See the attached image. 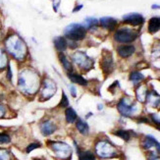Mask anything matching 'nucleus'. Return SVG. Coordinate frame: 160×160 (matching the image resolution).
<instances>
[{
  "label": "nucleus",
  "mask_w": 160,
  "mask_h": 160,
  "mask_svg": "<svg viewBox=\"0 0 160 160\" xmlns=\"http://www.w3.org/2000/svg\"><path fill=\"white\" fill-rule=\"evenodd\" d=\"M117 51L122 58H128L131 55L134 54V52L136 51V48L134 45H122L118 47Z\"/></svg>",
  "instance_id": "13"
},
{
  "label": "nucleus",
  "mask_w": 160,
  "mask_h": 160,
  "mask_svg": "<svg viewBox=\"0 0 160 160\" xmlns=\"http://www.w3.org/2000/svg\"><path fill=\"white\" fill-rule=\"evenodd\" d=\"M96 154L101 158H112L117 154L115 147L107 141H100L95 145Z\"/></svg>",
  "instance_id": "4"
},
{
  "label": "nucleus",
  "mask_w": 160,
  "mask_h": 160,
  "mask_svg": "<svg viewBox=\"0 0 160 160\" xmlns=\"http://www.w3.org/2000/svg\"><path fill=\"white\" fill-rule=\"evenodd\" d=\"M98 20H96L94 18H87L85 20V22H83L82 26L83 28L87 30V29H92V28L93 27H96L97 25H98Z\"/></svg>",
  "instance_id": "24"
},
{
  "label": "nucleus",
  "mask_w": 160,
  "mask_h": 160,
  "mask_svg": "<svg viewBox=\"0 0 160 160\" xmlns=\"http://www.w3.org/2000/svg\"><path fill=\"white\" fill-rule=\"evenodd\" d=\"M50 148L54 151L58 158L61 159H67L72 154V148L66 142H49Z\"/></svg>",
  "instance_id": "5"
},
{
  "label": "nucleus",
  "mask_w": 160,
  "mask_h": 160,
  "mask_svg": "<svg viewBox=\"0 0 160 160\" xmlns=\"http://www.w3.org/2000/svg\"><path fill=\"white\" fill-rule=\"evenodd\" d=\"M18 87L25 93H36L39 88V79L38 74L29 69L23 70L18 77Z\"/></svg>",
  "instance_id": "1"
},
{
  "label": "nucleus",
  "mask_w": 160,
  "mask_h": 160,
  "mask_svg": "<svg viewBox=\"0 0 160 160\" xmlns=\"http://www.w3.org/2000/svg\"><path fill=\"white\" fill-rule=\"evenodd\" d=\"M152 9H160L159 5H152Z\"/></svg>",
  "instance_id": "39"
},
{
  "label": "nucleus",
  "mask_w": 160,
  "mask_h": 160,
  "mask_svg": "<svg viewBox=\"0 0 160 160\" xmlns=\"http://www.w3.org/2000/svg\"><path fill=\"white\" fill-rule=\"evenodd\" d=\"M8 65V58H7L5 51L0 49V70H4Z\"/></svg>",
  "instance_id": "25"
},
{
  "label": "nucleus",
  "mask_w": 160,
  "mask_h": 160,
  "mask_svg": "<svg viewBox=\"0 0 160 160\" xmlns=\"http://www.w3.org/2000/svg\"><path fill=\"white\" fill-rule=\"evenodd\" d=\"M7 79H8L10 82L12 81V72H11V67H10V65L7 66Z\"/></svg>",
  "instance_id": "35"
},
{
  "label": "nucleus",
  "mask_w": 160,
  "mask_h": 160,
  "mask_svg": "<svg viewBox=\"0 0 160 160\" xmlns=\"http://www.w3.org/2000/svg\"><path fill=\"white\" fill-rule=\"evenodd\" d=\"M147 99L152 107H157L160 103V95L157 94L155 92H151L148 93Z\"/></svg>",
  "instance_id": "19"
},
{
  "label": "nucleus",
  "mask_w": 160,
  "mask_h": 160,
  "mask_svg": "<svg viewBox=\"0 0 160 160\" xmlns=\"http://www.w3.org/2000/svg\"><path fill=\"white\" fill-rule=\"evenodd\" d=\"M70 90H71V94H72L73 97H76V96H77V92H76L77 90H76V88H75L74 86H71V87H70Z\"/></svg>",
  "instance_id": "36"
},
{
  "label": "nucleus",
  "mask_w": 160,
  "mask_h": 160,
  "mask_svg": "<svg viewBox=\"0 0 160 160\" xmlns=\"http://www.w3.org/2000/svg\"><path fill=\"white\" fill-rule=\"evenodd\" d=\"M123 20L125 23L132 25V26H140L144 22L143 17L141 14H138V13H131V14H128V15H125L123 17Z\"/></svg>",
  "instance_id": "10"
},
{
  "label": "nucleus",
  "mask_w": 160,
  "mask_h": 160,
  "mask_svg": "<svg viewBox=\"0 0 160 160\" xmlns=\"http://www.w3.org/2000/svg\"><path fill=\"white\" fill-rule=\"evenodd\" d=\"M99 23L101 24V26L103 28H105L107 30L110 31H113L115 28L117 27V21L114 18H111V17H103L100 19Z\"/></svg>",
  "instance_id": "14"
},
{
  "label": "nucleus",
  "mask_w": 160,
  "mask_h": 160,
  "mask_svg": "<svg viewBox=\"0 0 160 160\" xmlns=\"http://www.w3.org/2000/svg\"><path fill=\"white\" fill-rule=\"evenodd\" d=\"M101 67L105 73H109L112 71L113 61H112V57H111V54L106 55V56L103 58V60L101 62Z\"/></svg>",
  "instance_id": "18"
},
{
  "label": "nucleus",
  "mask_w": 160,
  "mask_h": 160,
  "mask_svg": "<svg viewBox=\"0 0 160 160\" xmlns=\"http://www.w3.org/2000/svg\"><path fill=\"white\" fill-rule=\"evenodd\" d=\"M56 83H55L52 80L46 79L43 82V88L41 90V98L42 100H48L49 98L55 94L56 92Z\"/></svg>",
  "instance_id": "8"
},
{
  "label": "nucleus",
  "mask_w": 160,
  "mask_h": 160,
  "mask_svg": "<svg viewBox=\"0 0 160 160\" xmlns=\"http://www.w3.org/2000/svg\"><path fill=\"white\" fill-rule=\"evenodd\" d=\"M68 78L70 79V81L72 82L78 83V85H80V86H87L88 85V81L85 78H82L81 75L69 72L68 73Z\"/></svg>",
  "instance_id": "16"
},
{
  "label": "nucleus",
  "mask_w": 160,
  "mask_h": 160,
  "mask_svg": "<svg viewBox=\"0 0 160 160\" xmlns=\"http://www.w3.org/2000/svg\"><path fill=\"white\" fill-rule=\"evenodd\" d=\"M82 5H80V6H78V7H76L73 12H77V11H79V10L82 9Z\"/></svg>",
  "instance_id": "38"
},
{
  "label": "nucleus",
  "mask_w": 160,
  "mask_h": 160,
  "mask_svg": "<svg viewBox=\"0 0 160 160\" xmlns=\"http://www.w3.org/2000/svg\"><path fill=\"white\" fill-rule=\"evenodd\" d=\"M0 36H1V33H0Z\"/></svg>",
  "instance_id": "42"
},
{
  "label": "nucleus",
  "mask_w": 160,
  "mask_h": 160,
  "mask_svg": "<svg viewBox=\"0 0 160 160\" xmlns=\"http://www.w3.org/2000/svg\"><path fill=\"white\" fill-rule=\"evenodd\" d=\"M148 89L145 86H141L137 89V97H138V100L141 101V102H144L145 99H147V96H148Z\"/></svg>",
  "instance_id": "22"
},
{
  "label": "nucleus",
  "mask_w": 160,
  "mask_h": 160,
  "mask_svg": "<svg viewBox=\"0 0 160 160\" xmlns=\"http://www.w3.org/2000/svg\"><path fill=\"white\" fill-rule=\"evenodd\" d=\"M5 114H6V107L2 105V104H0V119L3 118Z\"/></svg>",
  "instance_id": "34"
},
{
  "label": "nucleus",
  "mask_w": 160,
  "mask_h": 160,
  "mask_svg": "<svg viewBox=\"0 0 160 160\" xmlns=\"http://www.w3.org/2000/svg\"><path fill=\"white\" fill-rule=\"evenodd\" d=\"M73 60L79 67H81L82 70H88L92 66V60L90 59L86 53L82 51H77L73 54Z\"/></svg>",
  "instance_id": "7"
},
{
  "label": "nucleus",
  "mask_w": 160,
  "mask_h": 160,
  "mask_svg": "<svg viewBox=\"0 0 160 160\" xmlns=\"http://www.w3.org/2000/svg\"><path fill=\"white\" fill-rule=\"evenodd\" d=\"M11 142V138L6 133H0V144H6Z\"/></svg>",
  "instance_id": "30"
},
{
  "label": "nucleus",
  "mask_w": 160,
  "mask_h": 160,
  "mask_svg": "<svg viewBox=\"0 0 160 160\" xmlns=\"http://www.w3.org/2000/svg\"><path fill=\"white\" fill-rule=\"evenodd\" d=\"M41 147V144L39 142H32V143H30L29 145L27 147V149H26V152L27 153H30V152H32V150L37 149L38 148Z\"/></svg>",
  "instance_id": "31"
},
{
  "label": "nucleus",
  "mask_w": 160,
  "mask_h": 160,
  "mask_svg": "<svg viewBox=\"0 0 160 160\" xmlns=\"http://www.w3.org/2000/svg\"><path fill=\"white\" fill-rule=\"evenodd\" d=\"M151 118H152V121H153L157 126H160V118L155 115V114H151Z\"/></svg>",
  "instance_id": "33"
},
{
  "label": "nucleus",
  "mask_w": 160,
  "mask_h": 160,
  "mask_svg": "<svg viewBox=\"0 0 160 160\" xmlns=\"http://www.w3.org/2000/svg\"><path fill=\"white\" fill-rule=\"evenodd\" d=\"M98 109H102V105L100 104V105H98Z\"/></svg>",
  "instance_id": "40"
},
{
  "label": "nucleus",
  "mask_w": 160,
  "mask_h": 160,
  "mask_svg": "<svg viewBox=\"0 0 160 160\" xmlns=\"http://www.w3.org/2000/svg\"><path fill=\"white\" fill-rule=\"evenodd\" d=\"M137 38H138V32L130 29L118 30L114 34L115 40L120 43H130L132 41H134Z\"/></svg>",
  "instance_id": "6"
},
{
  "label": "nucleus",
  "mask_w": 160,
  "mask_h": 160,
  "mask_svg": "<svg viewBox=\"0 0 160 160\" xmlns=\"http://www.w3.org/2000/svg\"><path fill=\"white\" fill-rule=\"evenodd\" d=\"M7 51L18 61H23L28 53V48L25 41L17 34H12L5 41Z\"/></svg>",
  "instance_id": "2"
},
{
  "label": "nucleus",
  "mask_w": 160,
  "mask_h": 160,
  "mask_svg": "<svg viewBox=\"0 0 160 160\" xmlns=\"http://www.w3.org/2000/svg\"><path fill=\"white\" fill-rule=\"evenodd\" d=\"M76 127H77L78 131L82 135H88V131H89V128H88V125L86 121H83L82 119H79L77 121V124H76Z\"/></svg>",
  "instance_id": "21"
},
{
  "label": "nucleus",
  "mask_w": 160,
  "mask_h": 160,
  "mask_svg": "<svg viewBox=\"0 0 160 160\" xmlns=\"http://www.w3.org/2000/svg\"><path fill=\"white\" fill-rule=\"evenodd\" d=\"M80 155V160H95V156L92 151H83Z\"/></svg>",
  "instance_id": "28"
},
{
  "label": "nucleus",
  "mask_w": 160,
  "mask_h": 160,
  "mask_svg": "<svg viewBox=\"0 0 160 160\" xmlns=\"http://www.w3.org/2000/svg\"><path fill=\"white\" fill-rule=\"evenodd\" d=\"M118 110L123 116H131L135 111V104L130 98H123L118 103Z\"/></svg>",
  "instance_id": "9"
},
{
  "label": "nucleus",
  "mask_w": 160,
  "mask_h": 160,
  "mask_svg": "<svg viewBox=\"0 0 160 160\" xmlns=\"http://www.w3.org/2000/svg\"><path fill=\"white\" fill-rule=\"evenodd\" d=\"M0 160H11L10 152L7 149L0 148Z\"/></svg>",
  "instance_id": "29"
},
{
  "label": "nucleus",
  "mask_w": 160,
  "mask_h": 160,
  "mask_svg": "<svg viewBox=\"0 0 160 160\" xmlns=\"http://www.w3.org/2000/svg\"><path fill=\"white\" fill-rule=\"evenodd\" d=\"M59 60L62 63V65H63L65 70H67L68 72H72V70H73L72 63H71L70 61H69V59L62 52H60V54H59Z\"/></svg>",
  "instance_id": "23"
},
{
  "label": "nucleus",
  "mask_w": 160,
  "mask_h": 160,
  "mask_svg": "<svg viewBox=\"0 0 160 160\" xmlns=\"http://www.w3.org/2000/svg\"><path fill=\"white\" fill-rule=\"evenodd\" d=\"M54 46L58 51L63 52L67 49L68 42L63 37H58L56 38H54Z\"/></svg>",
  "instance_id": "17"
},
{
  "label": "nucleus",
  "mask_w": 160,
  "mask_h": 160,
  "mask_svg": "<svg viewBox=\"0 0 160 160\" xmlns=\"http://www.w3.org/2000/svg\"><path fill=\"white\" fill-rule=\"evenodd\" d=\"M40 132L41 134L43 136L47 137V136H50L52 135L55 131L57 130V126L55 125L54 122H52L51 120H46V121H43L42 123L40 124Z\"/></svg>",
  "instance_id": "11"
},
{
  "label": "nucleus",
  "mask_w": 160,
  "mask_h": 160,
  "mask_svg": "<svg viewBox=\"0 0 160 160\" xmlns=\"http://www.w3.org/2000/svg\"><path fill=\"white\" fill-rule=\"evenodd\" d=\"M59 4H60V0H55L54 1V10L55 11H57V7Z\"/></svg>",
  "instance_id": "37"
},
{
  "label": "nucleus",
  "mask_w": 160,
  "mask_h": 160,
  "mask_svg": "<svg viewBox=\"0 0 160 160\" xmlns=\"http://www.w3.org/2000/svg\"><path fill=\"white\" fill-rule=\"evenodd\" d=\"M160 30V17H153L148 22V32L155 33Z\"/></svg>",
  "instance_id": "15"
},
{
  "label": "nucleus",
  "mask_w": 160,
  "mask_h": 160,
  "mask_svg": "<svg viewBox=\"0 0 160 160\" xmlns=\"http://www.w3.org/2000/svg\"><path fill=\"white\" fill-rule=\"evenodd\" d=\"M115 135L118 136V137H120L121 138H123L124 141H126L128 142L130 138H131V134H130V132L128 131H125V130H119V131H117L115 132Z\"/></svg>",
  "instance_id": "27"
},
{
  "label": "nucleus",
  "mask_w": 160,
  "mask_h": 160,
  "mask_svg": "<svg viewBox=\"0 0 160 160\" xmlns=\"http://www.w3.org/2000/svg\"><path fill=\"white\" fill-rule=\"evenodd\" d=\"M33 160H40V159H33Z\"/></svg>",
  "instance_id": "41"
},
{
  "label": "nucleus",
  "mask_w": 160,
  "mask_h": 160,
  "mask_svg": "<svg viewBox=\"0 0 160 160\" xmlns=\"http://www.w3.org/2000/svg\"><path fill=\"white\" fill-rule=\"evenodd\" d=\"M64 34L70 40H82L86 38L87 30L83 28L82 25L80 24H71L66 27L64 31Z\"/></svg>",
  "instance_id": "3"
},
{
  "label": "nucleus",
  "mask_w": 160,
  "mask_h": 160,
  "mask_svg": "<svg viewBox=\"0 0 160 160\" xmlns=\"http://www.w3.org/2000/svg\"><path fill=\"white\" fill-rule=\"evenodd\" d=\"M143 75L141 74L140 72H132L130 75V80L133 82H140L143 80Z\"/></svg>",
  "instance_id": "26"
},
{
  "label": "nucleus",
  "mask_w": 160,
  "mask_h": 160,
  "mask_svg": "<svg viewBox=\"0 0 160 160\" xmlns=\"http://www.w3.org/2000/svg\"><path fill=\"white\" fill-rule=\"evenodd\" d=\"M59 106L62 107V108H67L69 107V100L67 98V96L64 92H62V99H61V102L59 104Z\"/></svg>",
  "instance_id": "32"
},
{
  "label": "nucleus",
  "mask_w": 160,
  "mask_h": 160,
  "mask_svg": "<svg viewBox=\"0 0 160 160\" xmlns=\"http://www.w3.org/2000/svg\"><path fill=\"white\" fill-rule=\"evenodd\" d=\"M142 147L145 149H150L152 148H154L158 153H160V143L155 140L152 136H147L143 141Z\"/></svg>",
  "instance_id": "12"
},
{
  "label": "nucleus",
  "mask_w": 160,
  "mask_h": 160,
  "mask_svg": "<svg viewBox=\"0 0 160 160\" xmlns=\"http://www.w3.org/2000/svg\"><path fill=\"white\" fill-rule=\"evenodd\" d=\"M65 117H66V121L69 124H73L76 120H77L78 115L77 112L72 108V107H67L65 111Z\"/></svg>",
  "instance_id": "20"
}]
</instances>
